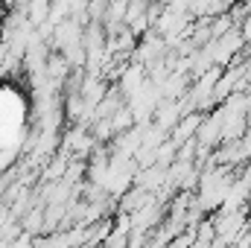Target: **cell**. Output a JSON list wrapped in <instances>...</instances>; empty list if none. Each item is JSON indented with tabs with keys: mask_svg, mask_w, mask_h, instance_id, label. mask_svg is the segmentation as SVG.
<instances>
[{
	"mask_svg": "<svg viewBox=\"0 0 251 248\" xmlns=\"http://www.w3.org/2000/svg\"><path fill=\"white\" fill-rule=\"evenodd\" d=\"M143 85H146V70H143V64H131V67H126L123 79H120V91H123L126 97L137 94Z\"/></svg>",
	"mask_w": 251,
	"mask_h": 248,
	"instance_id": "6da1fadb",
	"label": "cell"
},
{
	"mask_svg": "<svg viewBox=\"0 0 251 248\" xmlns=\"http://www.w3.org/2000/svg\"><path fill=\"white\" fill-rule=\"evenodd\" d=\"M249 67H251V64H249Z\"/></svg>",
	"mask_w": 251,
	"mask_h": 248,
	"instance_id": "7a4b0ae2",
	"label": "cell"
}]
</instances>
